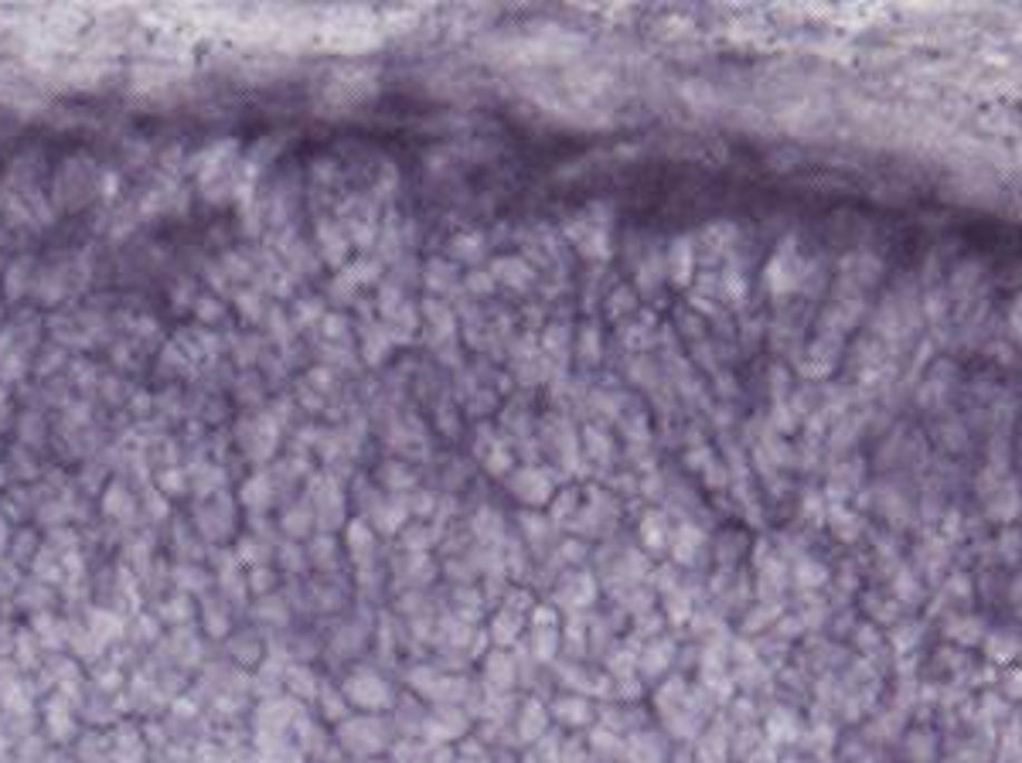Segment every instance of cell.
<instances>
[{
    "instance_id": "3957f363",
    "label": "cell",
    "mask_w": 1022,
    "mask_h": 763,
    "mask_svg": "<svg viewBox=\"0 0 1022 763\" xmlns=\"http://www.w3.org/2000/svg\"><path fill=\"white\" fill-rule=\"evenodd\" d=\"M727 756H730V746H727L723 730L705 733V740L699 743V763H727Z\"/></svg>"
},
{
    "instance_id": "5b68a950",
    "label": "cell",
    "mask_w": 1022,
    "mask_h": 763,
    "mask_svg": "<svg viewBox=\"0 0 1022 763\" xmlns=\"http://www.w3.org/2000/svg\"><path fill=\"white\" fill-rule=\"evenodd\" d=\"M546 730V716L538 713V706H528V713L522 716V740H538Z\"/></svg>"
},
{
    "instance_id": "8992f818",
    "label": "cell",
    "mask_w": 1022,
    "mask_h": 763,
    "mask_svg": "<svg viewBox=\"0 0 1022 763\" xmlns=\"http://www.w3.org/2000/svg\"><path fill=\"white\" fill-rule=\"evenodd\" d=\"M795 579H798L801 586H815V583H821V579H825V566L808 559V563H801V566H798V576H795Z\"/></svg>"
},
{
    "instance_id": "7a4b0ae2",
    "label": "cell",
    "mask_w": 1022,
    "mask_h": 763,
    "mask_svg": "<svg viewBox=\"0 0 1022 763\" xmlns=\"http://www.w3.org/2000/svg\"><path fill=\"white\" fill-rule=\"evenodd\" d=\"M553 710H556V716H559L566 726H583V723L593 720V710H590L586 698H559Z\"/></svg>"
},
{
    "instance_id": "6da1fadb",
    "label": "cell",
    "mask_w": 1022,
    "mask_h": 763,
    "mask_svg": "<svg viewBox=\"0 0 1022 763\" xmlns=\"http://www.w3.org/2000/svg\"><path fill=\"white\" fill-rule=\"evenodd\" d=\"M798 736H801V723L788 710H780L767 720V740L770 743H795Z\"/></svg>"
},
{
    "instance_id": "52a82bcc",
    "label": "cell",
    "mask_w": 1022,
    "mask_h": 763,
    "mask_svg": "<svg viewBox=\"0 0 1022 763\" xmlns=\"http://www.w3.org/2000/svg\"><path fill=\"white\" fill-rule=\"evenodd\" d=\"M675 763H692V760H685V756H679V760H675Z\"/></svg>"
},
{
    "instance_id": "ba28073f",
    "label": "cell",
    "mask_w": 1022,
    "mask_h": 763,
    "mask_svg": "<svg viewBox=\"0 0 1022 763\" xmlns=\"http://www.w3.org/2000/svg\"><path fill=\"white\" fill-rule=\"evenodd\" d=\"M947 763H957V760H947Z\"/></svg>"
},
{
    "instance_id": "277c9868",
    "label": "cell",
    "mask_w": 1022,
    "mask_h": 763,
    "mask_svg": "<svg viewBox=\"0 0 1022 763\" xmlns=\"http://www.w3.org/2000/svg\"><path fill=\"white\" fill-rule=\"evenodd\" d=\"M669 662H672V644H669V640H658V644H651V648L644 652L641 668H644V675L651 678V675H661V672H665Z\"/></svg>"
}]
</instances>
